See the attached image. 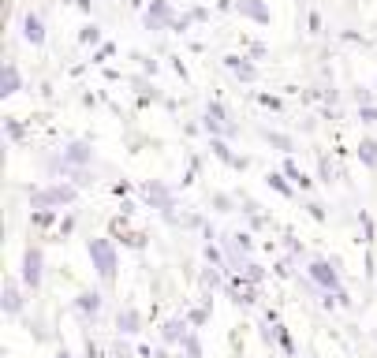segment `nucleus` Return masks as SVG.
<instances>
[{
	"label": "nucleus",
	"instance_id": "aec40b11",
	"mask_svg": "<svg viewBox=\"0 0 377 358\" xmlns=\"http://www.w3.org/2000/svg\"><path fill=\"white\" fill-rule=\"evenodd\" d=\"M265 142L273 145V150H280V153H292V145H295L288 135H280V131H265Z\"/></svg>",
	"mask_w": 377,
	"mask_h": 358
},
{
	"label": "nucleus",
	"instance_id": "bb28decb",
	"mask_svg": "<svg viewBox=\"0 0 377 358\" xmlns=\"http://www.w3.org/2000/svg\"><path fill=\"white\" fill-rule=\"evenodd\" d=\"M306 26H310V34H321V16H318V11H310V16H306Z\"/></svg>",
	"mask_w": 377,
	"mask_h": 358
},
{
	"label": "nucleus",
	"instance_id": "7c9ffc66",
	"mask_svg": "<svg viewBox=\"0 0 377 358\" xmlns=\"http://www.w3.org/2000/svg\"><path fill=\"white\" fill-rule=\"evenodd\" d=\"M53 358H75V354H71L68 347H56V354H53Z\"/></svg>",
	"mask_w": 377,
	"mask_h": 358
},
{
	"label": "nucleus",
	"instance_id": "6ab92c4d",
	"mask_svg": "<svg viewBox=\"0 0 377 358\" xmlns=\"http://www.w3.org/2000/svg\"><path fill=\"white\" fill-rule=\"evenodd\" d=\"M359 161L366 168H377V138H362L359 142Z\"/></svg>",
	"mask_w": 377,
	"mask_h": 358
},
{
	"label": "nucleus",
	"instance_id": "dca6fc26",
	"mask_svg": "<svg viewBox=\"0 0 377 358\" xmlns=\"http://www.w3.org/2000/svg\"><path fill=\"white\" fill-rule=\"evenodd\" d=\"M116 328H120L124 336H135L138 328H142V314H138L135 306H124V310H120V317H116Z\"/></svg>",
	"mask_w": 377,
	"mask_h": 358
},
{
	"label": "nucleus",
	"instance_id": "c85d7f7f",
	"mask_svg": "<svg viewBox=\"0 0 377 358\" xmlns=\"http://www.w3.org/2000/svg\"><path fill=\"white\" fill-rule=\"evenodd\" d=\"M8 135H11V138H19V135H23V127L16 124V119H8Z\"/></svg>",
	"mask_w": 377,
	"mask_h": 358
},
{
	"label": "nucleus",
	"instance_id": "412c9836",
	"mask_svg": "<svg viewBox=\"0 0 377 358\" xmlns=\"http://www.w3.org/2000/svg\"><path fill=\"white\" fill-rule=\"evenodd\" d=\"M79 42H83V45H97V42H101V30H97V23L83 26V30H79Z\"/></svg>",
	"mask_w": 377,
	"mask_h": 358
},
{
	"label": "nucleus",
	"instance_id": "2eb2a0df",
	"mask_svg": "<svg viewBox=\"0 0 377 358\" xmlns=\"http://www.w3.org/2000/svg\"><path fill=\"white\" fill-rule=\"evenodd\" d=\"M19 90H23L19 68H16V64H4V71H0V94H4V97H16Z\"/></svg>",
	"mask_w": 377,
	"mask_h": 358
},
{
	"label": "nucleus",
	"instance_id": "9b49d317",
	"mask_svg": "<svg viewBox=\"0 0 377 358\" xmlns=\"http://www.w3.org/2000/svg\"><path fill=\"white\" fill-rule=\"evenodd\" d=\"M191 336V321L187 317H168V321L161 325V340L164 343H184Z\"/></svg>",
	"mask_w": 377,
	"mask_h": 358
},
{
	"label": "nucleus",
	"instance_id": "f03ea898",
	"mask_svg": "<svg viewBox=\"0 0 377 358\" xmlns=\"http://www.w3.org/2000/svg\"><path fill=\"white\" fill-rule=\"evenodd\" d=\"M75 198H79V187H71V183H49V187L34 191L30 194V205L34 209H49V213H56V209L71 205Z\"/></svg>",
	"mask_w": 377,
	"mask_h": 358
},
{
	"label": "nucleus",
	"instance_id": "cd10ccee",
	"mask_svg": "<svg viewBox=\"0 0 377 358\" xmlns=\"http://www.w3.org/2000/svg\"><path fill=\"white\" fill-rule=\"evenodd\" d=\"M306 209H310V217H314V220H325V209H321V205H318V202H310V205H306Z\"/></svg>",
	"mask_w": 377,
	"mask_h": 358
},
{
	"label": "nucleus",
	"instance_id": "6e6552de",
	"mask_svg": "<svg viewBox=\"0 0 377 358\" xmlns=\"http://www.w3.org/2000/svg\"><path fill=\"white\" fill-rule=\"evenodd\" d=\"M142 191H146V202H150L153 209H157V213H161L164 220H176V213H172V209H176V202H172V191L161 187V183H146Z\"/></svg>",
	"mask_w": 377,
	"mask_h": 358
},
{
	"label": "nucleus",
	"instance_id": "7ed1b4c3",
	"mask_svg": "<svg viewBox=\"0 0 377 358\" xmlns=\"http://www.w3.org/2000/svg\"><path fill=\"white\" fill-rule=\"evenodd\" d=\"M19 280L27 291H37L45 280V254H42V246H27L23 250V269H19Z\"/></svg>",
	"mask_w": 377,
	"mask_h": 358
},
{
	"label": "nucleus",
	"instance_id": "0eeeda50",
	"mask_svg": "<svg viewBox=\"0 0 377 358\" xmlns=\"http://www.w3.org/2000/svg\"><path fill=\"white\" fill-rule=\"evenodd\" d=\"M90 161H94V145H90V142H68V145H64V150H60V165L64 168H86Z\"/></svg>",
	"mask_w": 377,
	"mask_h": 358
},
{
	"label": "nucleus",
	"instance_id": "f8f14e48",
	"mask_svg": "<svg viewBox=\"0 0 377 358\" xmlns=\"http://www.w3.org/2000/svg\"><path fill=\"white\" fill-rule=\"evenodd\" d=\"M23 280H4V314L8 317H19L23 314Z\"/></svg>",
	"mask_w": 377,
	"mask_h": 358
},
{
	"label": "nucleus",
	"instance_id": "4be33fe9",
	"mask_svg": "<svg viewBox=\"0 0 377 358\" xmlns=\"http://www.w3.org/2000/svg\"><path fill=\"white\" fill-rule=\"evenodd\" d=\"M187 321H191V328H202L205 321H210V310H205V306H194V310H187Z\"/></svg>",
	"mask_w": 377,
	"mask_h": 358
},
{
	"label": "nucleus",
	"instance_id": "a211bd4d",
	"mask_svg": "<svg viewBox=\"0 0 377 358\" xmlns=\"http://www.w3.org/2000/svg\"><path fill=\"white\" fill-rule=\"evenodd\" d=\"M265 187H269V191H277V194H284V198H292V194H295V187H292L288 179H284V172H269V176H265Z\"/></svg>",
	"mask_w": 377,
	"mask_h": 358
},
{
	"label": "nucleus",
	"instance_id": "c756f323",
	"mask_svg": "<svg viewBox=\"0 0 377 358\" xmlns=\"http://www.w3.org/2000/svg\"><path fill=\"white\" fill-rule=\"evenodd\" d=\"M213 202H217V209H220V213H228V205H232V202H228V198H225V194H217V198H213Z\"/></svg>",
	"mask_w": 377,
	"mask_h": 358
},
{
	"label": "nucleus",
	"instance_id": "ddd939ff",
	"mask_svg": "<svg viewBox=\"0 0 377 358\" xmlns=\"http://www.w3.org/2000/svg\"><path fill=\"white\" fill-rule=\"evenodd\" d=\"M101 306H105V302H101V291H79V295H75V310H79L83 317H97L101 314Z\"/></svg>",
	"mask_w": 377,
	"mask_h": 358
},
{
	"label": "nucleus",
	"instance_id": "1a4fd4ad",
	"mask_svg": "<svg viewBox=\"0 0 377 358\" xmlns=\"http://www.w3.org/2000/svg\"><path fill=\"white\" fill-rule=\"evenodd\" d=\"M45 37H49L45 19L37 16V11H27V16H23V42L34 45V49H42V45H45Z\"/></svg>",
	"mask_w": 377,
	"mask_h": 358
},
{
	"label": "nucleus",
	"instance_id": "4468645a",
	"mask_svg": "<svg viewBox=\"0 0 377 358\" xmlns=\"http://www.w3.org/2000/svg\"><path fill=\"white\" fill-rule=\"evenodd\" d=\"M225 68L236 75L239 83H254V78H258V68H254L246 56H225Z\"/></svg>",
	"mask_w": 377,
	"mask_h": 358
},
{
	"label": "nucleus",
	"instance_id": "20e7f679",
	"mask_svg": "<svg viewBox=\"0 0 377 358\" xmlns=\"http://www.w3.org/2000/svg\"><path fill=\"white\" fill-rule=\"evenodd\" d=\"M202 127L210 131V138H232V135L239 131V127L228 119V112H225V105H220V101H210V105H205V112H202Z\"/></svg>",
	"mask_w": 377,
	"mask_h": 358
},
{
	"label": "nucleus",
	"instance_id": "39448f33",
	"mask_svg": "<svg viewBox=\"0 0 377 358\" xmlns=\"http://www.w3.org/2000/svg\"><path fill=\"white\" fill-rule=\"evenodd\" d=\"M306 276H310L318 287L329 291V295H340V291H344V287H340V273L333 269V261H321V258L310 261V265H306Z\"/></svg>",
	"mask_w": 377,
	"mask_h": 358
},
{
	"label": "nucleus",
	"instance_id": "a878e982",
	"mask_svg": "<svg viewBox=\"0 0 377 358\" xmlns=\"http://www.w3.org/2000/svg\"><path fill=\"white\" fill-rule=\"evenodd\" d=\"M359 119L362 124H377V105H359Z\"/></svg>",
	"mask_w": 377,
	"mask_h": 358
},
{
	"label": "nucleus",
	"instance_id": "b1692460",
	"mask_svg": "<svg viewBox=\"0 0 377 358\" xmlns=\"http://www.w3.org/2000/svg\"><path fill=\"white\" fill-rule=\"evenodd\" d=\"M202 287H205V291H217V287H220V269H205V273H202Z\"/></svg>",
	"mask_w": 377,
	"mask_h": 358
},
{
	"label": "nucleus",
	"instance_id": "f3484780",
	"mask_svg": "<svg viewBox=\"0 0 377 358\" xmlns=\"http://www.w3.org/2000/svg\"><path fill=\"white\" fill-rule=\"evenodd\" d=\"M284 176H288V179H292V187H299V191H306V187H310V176H306V172L299 168L295 161H284Z\"/></svg>",
	"mask_w": 377,
	"mask_h": 358
},
{
	"label": "nucleus",
	"instance_id": "f257e3e1",
	"mask_svg": "<svg viewBox=\"0 0 377 358\" xmlns=\"http://www.w3.org/2000/svg\"><path fill=\"white\" fill-rule=\"evenodd\" d=\"M86 254H90V261H94V269H97L101 280L112 284L116 269H120V254H116L112 239H86Z\"/></svg>",
	"mask_w": 377,
	"mask_h": 358
},
{
	"label": "nucleus",
	"instance_id": "9d476101",
	"mask_svg": "<svg viewBox=\"0 0 377 358\" xmlns=\"http://www.w3.org/2000/svg\"><path fill=\"white\" fill-rule=\"evenodd\" d=\"M236 11H239L243 19L258 23V26H269L273 23V11H269L265 0H236Z\"/></svg>",
	"mask_w": 377,
	"mask_h": 358
},
{
	"label": "nucleus",
	"instance_id": "5701e85b",
	"mask_svg": "<svg viewBox=\"0 0 377 358\" xmlns=\"http://www.w3.org/2000/svg\"><path fill=\"white\" fill-rule=\"evenodd\" d=\"M179 347L187 351V358H202V343H198V336H194V333H191L184 343H179Z\"/></svg>",
	"mask_w": 377,
	"mask_h": 358
},
{
	"label": "nucleus",
	"instance_id": "393cba45",
	"mask_svg": "<svg viewBox=\"0 0 377 358\" xmlns=\"http://www.w3.org/2000/svg\"><path fill=\"white\" fill-rule=\"evenodd\" d=\"M205 261H210L213 265V269H225V254H220V250L210 243V246H205Z\"/></svg>",
	"mask_w": 377,
	"mask_h": 358
},
{
	"label": "nucleus",
	"instance_id": "423d86ee",
	"mask_svg": "<svg viewBox=\"0 0 377 358\" xmlns=\"http://www.w3.org/2000/svg\"><path fill=\"white\" fill-rule=\"evenodd\" d=\"M176 11L168 0H150V8H146V30H168V26H176Z\"/></svg>",
	"mask_w": 377,
	"mask_h": 358
}]
</instances>
